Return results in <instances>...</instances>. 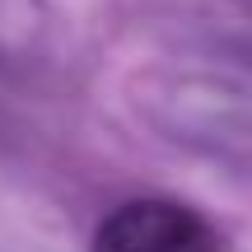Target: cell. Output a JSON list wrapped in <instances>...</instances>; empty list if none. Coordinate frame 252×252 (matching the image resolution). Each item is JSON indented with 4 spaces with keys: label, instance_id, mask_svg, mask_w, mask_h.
<instances>
[{
    "label": "cell",
    "instance_id": "1",
    "mask_svg": "<svg viewBox=\"0 0 252 252\" xmlns=\"http://www.w3.org/2000/svg\"><path fill=\"white\" fill-rule=\"evenodd\" d=\"M94 252H224L210 220L182 201L140 196L117 206L94 234Z\"/></svg>",
    "mask_w": 252,
    "mask_h": 252
}]
</instances>
